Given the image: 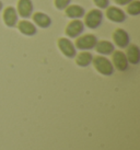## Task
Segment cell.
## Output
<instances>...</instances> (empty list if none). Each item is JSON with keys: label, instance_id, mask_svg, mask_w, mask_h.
I'll return each mask as SVG.
<instances>
[{"label": "cell", "instance_id": "cell-19", "mask_svg": "<svg viewBox=\"0 0 140 150\" xmlns=\"http://www.w3.org/2000/svg\"><path fill=\"white\" fill-rule=\"evenodd\" d=\"M93 2L100 9H106L110 6V0H93Z\"/></svg>", "mask_w": 140, "mask_h": 150}, {"label": "cell", "instance_id": "cell-21", "mask_svg": "<svg viewBox=\"0 0 140 150\" xmlns=\"http://www.w3.org/2000/svg\"><path fill=\"white\" fill-rule=\"evenodd\" d=\"M1 10H2V2L0 1V11H1Z\"/></svg>", "mask_w": 140, "mask_h": 150}, {"label": "cell", "instance_id": "cell-16", "mask_svg": "<svg viewBox=\"0 0 140 150\" xmlns=\"http://www.w3.org/2000/svg\"><path fill=\"white\" fill-rule=\"evenodd\" d=\"M92 59H93V56L91 55V53H88V52H83V53H80L77 57V64L81 67H86L88 65H90L92 63Z\"/></svg>", "mask_w": 140, "mask_h": 150}, {"label": "cell", "instance_id": "cell-11", "mask_svg": "<svg viewBox=\"0 0 140 150\" xmlns=\"http://www.w3.org/2000/svg\"><path fill=\"white\" fill-rule=\"evenodd\" d=\"M66 16L70 19H80V18L84 17L86 14V11L84 9L81 7V6H78V4H69L66 9Z\"/></svg>", "mask_w": 140, "mask_h": 150}, {"label": "cell", "instance_id": "cell-18", "mask_svg": "<svg viewBox=\"0 0 140 150\" xmlns=\"http://www.w3.org/2000/svg\"><path fill=\"white\" fill-rule=\"evenodd\" d=\"M71 2V0H55V7L58 10H65Z\"/></svg>", "mask_w": 140, "mask_h": 150}, {"label": "cell", "instance_id": "cell-2", "mask_svg": "<svg viewBox=\"0 0 140 150\" xmlns=\"http://www.w3.org/2000/svg\"><path fill=\"white\" fill-rule=\"evenodd\" d=\"M95 69L104 76H111L114 71V67L107 58L103 56H96L92 59Z\"/></svg>", "mask_w": 140, "mask_h": 150}, {"label": "cell", "instance_id": "cell-14", "mask_svg": "<svg viewBox=\"0 0 140 150\" xmlns=\"http://www.w3.org/2000/svg\"><path fill=\"white\" fill-rule=\"evenodd\" d=\"M126 58L129 63L137 65L140 60V50L139 47L137 45H130L128 46L127 53H126Z\"/></svg>", "mask_w": 140, "mask_h": 150}, {"label": "cell", "instance_id": "cell-7", "mask_svg": "<svg viewBox=\"0 0 140 150\" xmlns=\"http://www.w3.org/2000/svg\"><path fill=\"white\" fill-rule=\"evenodd\" d=\"M113 40L115 44L120 48H125L129 45V35L123 29H117L113 34Z\"/></svg>", "mask_w": 140, "mask_h": 150}, {"label": "cell", "instance_id": "cell-9", "mask_svg": "<svg viewBox=\"0 0 140 150\" xmlns=\"http://www.w3.org/2000/svg\"><path fill=\"white\" fill-rule=\"evenodd\" d=\"M58 46H59V50L62 52V54L67 57H74L76 56V47L68 38H59Z\"/></svg>", "mask_w": 140, "mask_h": 150}, {"label": "cell", "instance_id": "cell-3", "mask_svg": "<svg viewBox=\"0 0 140 150\" xmlns=\"http://www.w3.org/2000/svg\"><path fill=\"white\" fill-rule=\"evenodd\" d=\"M96 43H98V38H96L95 35H93V34H86V35H82V36L77 38L76 47L82 50H92V48L95 47Z\"/></svg>", "mask_w": 140, "mask_h": 150}, {"label": "cell", "instance_id": "cell-17", "mask_svg": "<svg viewBox=\"0 0 140 150\" xmlns=\"http://www.w3.org/2000/svg\"><path fill=\"white\" fill-rule=\"evenodd\" d=\"M127 12L130 16H139L140 13V1L139 0H132L130 4H127Z\"/></svg>", "mask_w": 140, "mask_h": 150}, {"label": "cell", "instance_id": "cell-6", "mask_svg": "<svg viewBox=\"0 0 140 150\" xmlns=\"http://www.w3.org/2000/svg\"><path fill=\"white\" fill-rule=\"evenodd\" d=\"M33 2L32 0H19L18 1V14L22 18H30L33 14Z\"/></svg>", "mask_w": 140, "mask_h": 150}, {"label": "cell", "instance_id": "cell-20", "mask_svg": "<svg viewBox=\"0 0 140 150\" xmlns=\"http://www.w3.org/2000/svg\"><path fill=\"white\" fill-rule=\"evenodd\" d=\"M132 0H115V2L118 6H126V4H130Z\"/></svg>", "mask_w": 140, "mask_h": 150}, {"label": "cell", "instance_id": "cell-5", "mask_svg": "<svg viewBox=\"0 0 140 150\" xmlns=\"http://www.w3.org/2000/svg\"><path fill=\"white\" fill-rule=\"evenodd\" d=\"M106 18L112 22L122 23L126 20V14L122 9L117 7H107L106 8Z\"/></svg>", "mask_w": 140, "mask_h": 150}, {"label": "cell", "instance_id": "cell-1", "mask_svg": "<svg viewBox=\"0 0 140 150\" xmlns=\"http://www.w3.org/2000/svg\"><path fill=\"white\" fill-rule=\"evenodd\" d=\"M84 16V25H87L89 29H98L103 21V12L99 9H93Z\"/></svg>", "mask_w": 140, "mask_h": 150}, {"label": "cell", "instance_id": "cell-8", "mask_svg": "<svg viewBox=\"0 0 140 150\" xmlns=\"http://www.w3.org/2000/svg\"><path fill=\"white\" fill-rule=\"evenodd\" d=\"M18 12L17 9L13 7H8L4 9V21L7 26L9 28H14L18 24Z\"/></svg>", "mask_w": 140, "mask_h": 150}, {"label": "cell", "instance_id": "cell-13", "mask_svg": "<svg viewBox=\"0 0 140 150\" xmlns=\"http://www.w3.org/2000/svg\"><path fill=\"white\" fill-rule=\"evenodd\" d=\"M18 28H19V31H20L22 34L24 35H28V36H33L35 35L37 32L36 26L30 21H21L18 23Z\"/></svg>", "mask_w": 140, "mask_h": 150}, {"label": "cell", "instance_id": "cell-12", "mask_svg": "<svg viewBox=\"0 0 140 150\" xmlns=\"http://www.w3.org/2000/svg\"><path fill=\"white\" fill-rule=\"evenodd\" d=\"M33 16V20L35 22V24L37 26H40L42 29H47L49 28L52 24V19L49 18V16H47L43 12H35Z\"/></svg>", "mask_w": 140, "mask_h": 150}, {"label": "cell", "instance_id": "cell-4", "mask_svg": "<svg viewBox=\"0 0 140 150\" xmlns=\"http://www.w3.org/2000/svg\"><path fill=\"white\" fill-rule=\"evenodd\" d=\"M83 30H84V23L80 21L79 19H76L67 25L66 34L70 38H77L82 34Z\"/></svg>", "mask_w": 140, "mask_h": 150}, {"label": "cell", "instance_id": "cell-10", "mask_svg": "<svg viewBox=\"0 0 140 150\" xmlns=\"http://www.w3.org/2000/svg\"><path fill=\"white\" fill-rule=\"evenodd\" d=\"M113 64L115 68H117L118 70L124 71L127 69L128 67V60L126 58V55L124 54L120 50H116L113 54Z\"/></svg>", "mask_w": 140, "mask_h": 150}, {"label": "cell", "instance_id": "cell-15", "mask_svg": "<svg viewBox=\"0 0 140 150\" xmlns=\"http://www.w3.org/2000/svg\"><path fill=\"white\" fill-rule=\"evenodd\" d=\"M95 48H96L98 53L102 55H110L115 50L114 48V44H112L108 41H100V42H98L96 45H95Z\"/></svg>", "mask_w": 140, "mask_h": 150}]
</instances>
